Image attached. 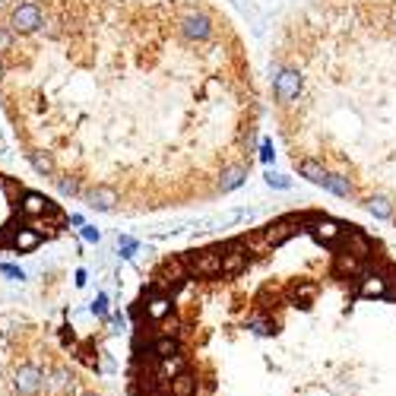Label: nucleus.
<instances>
[{
    "mask_svg": "<svg viewBox=\"0 0 396 396\" xmlns=\"http://www.w3.org/2000/svg\"><path fill=\"white\" fill-rule=\"evenodd\" d=\"M295 231H298V216H286V219H279V222H270L260 235H264L266 248H279V244H286Z\"/></svg>",
    "mask_w": 396,
    "mask_h": 396,
    "instance_id": "nucleus-6",
    "label": "nucleus"
},
{
    "mask_svg": "<svg viewBox=\"0 0 396 396\" xmlns=\"http://www.w3.org/2000/svg\"><path fill=\"white\" fill-rule=\"evenodd\" d=\"M244 181H248V168L235 165V168H229V172H222V178H219V190H222V194H229V190L241 187Z\"/></svg>",
    "mask_w": 396,
    "mask_h": 396,
    "instance_id": "nucleus-16",
    "label": "nucleus"
},
{
    "mask_svg": "<svg viewBox=\"0 0 396 396\" xmlns=\"http://www.w3.org/2000/svg\"><path fill=\"white\" fill-rule=\"evenodd\" d=\"M301 86H305V80H301V73L292 70V67H279V70L272 73V95H276L282 105L295 102L298 95H301Z\"/></svg>",
    "mask_w": 396,
    "mask_h": 396,
    "instance_id": "nucleus-4",
    "label": "nucleus"
},
{
    "mask_svg": "<svg viewBox=\"0 0 396 396\" xmlns=\"http://www.w3.org/2000/svg\"><path fill=\"white\" fill-rule=\"evenodd\" d=\"M305 229L311 231L321 244H336L339 235H342V225L336 219H327V216H305Z\"/></svg>",
    "mask_w": 396,
    "mask_h": 396,
    "instance_id": "nucleus-5",
    "label": "nucleus"
},
{
    "mask_svg": "<svg viewBox=\"0 0 396 396\" xmlns=\"http://www.w3.org/2000/svg\"><path fill=\"white\" fill-rule=\"evenodd\" d=\"M368 213L374 219H393V200L384 194H374V197H368Z\"/></svg>",
    "mask_w": 396,
    "mask_h": 396,
    "instance_id": "nucleus-15",
    "label": "nucleus"
},
{
    "mask_svg": "<svg viewBox=\"0 0 396 396\" xmlns=\"http://www.w3.org/2000/svg\"><path fill=\"white\" fill-rule=\"evenodd\" d=\"M339 241H346V251L352 257H358V260H368V257L374 254V241L368 238L364 231H358V229L342 231V235H339Z\"/></svg>",
    "mask_w": 396,
    "mask_h": 396,
    "instance_id": "nucleus-8",
    "label": "nucleus"
},
{
    "mask_svg": "<svg viewBox=\"0 0 396 396\" xmlns=\"http://www.w3.org/2000/svg\"><path fill=\"white\" fill-rule=\"evenodd\" d=\"M248 327L257 333V336H270V333H276L272 330V321H266V317H251Z\"/></svg>",
    "mask_w": 396,
    "mask_h": 396,
    "instance_id": "nucleus-21",
    "label": "nucleus"
},
{
    "mask_svg": "<svg viewBox=\"0 0 396 396\" xmlns=\"http://www.w3.org/2000/svg\"><path fill=\"white\" fill-rule=\"evenodd\" d=\"M333 270H336V276H362V260L358 257H352L349 251H342V254H336V264H333Z\"/></svg>",
    "mask_w": 396,
    "mask_h": 396,
    "instance_id": "nucleus-13",
    "label": "nucleus"
},
{
    "mask_svg": "<svg viewBox=\"0 0 396 396\" xmlns=\"http://www.w3.org/2000/svg\"><path fill=\"white\" fill-rule=\"evenodd\" d=\"M298 174H301V178H307L311 184H317V187H323V178H327V172H323V168L317 165L314 159H301V162H298Z\"/></svg>",
    "mask_w": 396,
    "mask_h": 396,
    "instance_id": "nucleus-17",
    "label": "nucleus"
},
{
    "mask_svg": "<svg viewBox=\"0 0 396 396\" xmlns=\"http://www.w3.org/2000/svg\"><path fill=\"white\" fill-rule=\"evenodd\" d=\"M323 190H330L336 197H352V184H349V178H342V174H327V178H323Z\"/></svg>",
    "mask_w": 396,
    "mask_h": 396,
    "instance_id": "nucleus-18",
    "label": "nucleus"
},
{
    "mask_svg": "<svg viewBox=\"0 0 396 396\" xmlns=\"http://www.w3.org/2000/svg\"><path fill=\"white\" fill-rule=\"evenodd\" d=\"M172 307H174V298L172 295H165V292H159V289H152V286H149V289H146V307H143L149 321L162 323L168 314H172Z\"/></svg>",
    "mask_w": 396,
    "mask_h": 396,
    "instance_id": "nucleus-7",
    "label": "nucleus"
},
{
    "mask_svg": "<svg viewBox=\"0 0 396 396\" xmlns=\"http://www.w3.org/2000/svg\"><path fill=\"white\" fill-rule=\"evenodd\" d=\"M187 371V362H184V355H168V358H159V380L168 384L172 377Z\"/></svg>",
    "mask_w": 396,
    "mask_h": 396,
    "instance_id": "nucleus-11",
    "label": "nucleus"
},
{
    "mask_svg": "<svg viewBox=\"0 0 396 396\" xmlns=\"http://www.w3.org/2000/svg\"><path fill=\"white\" fill-rule=\"evenodd\" d=\"M248 248H241V241H231L229 251L222 254V272L219 276H238L244 266H248Z\"/></svg>",
    "mask_w": 396,
    "mask_h": 396,
    "instance_id": "nucleus-9",
    "label": "nucleus"
},
{
    "mask_svg": "<svg viewBox=\"0 0 396 396\" xmlns=\"http://www.w3.org/2000/svg\"><path fill=\"white\" fill-rule=\"evenodd\" d=\"M178 32L187 38V42H209L216 32L213 19L207 16V13H200V10H190V13H184L181 19H178Z\"/></svg>",
    "mask_w": 396,
    "mask_h": 396,
    "instance_id": "nucleus-3",
    "label": "nucleus"
},
{
    "mask_svg": "<svg viewBox=\"0 0 396 396\" xmlns=\"http://www.w3.org/2000/svg\"><path fill=\"white\" fill-rule=\"evenodd\" d=\"M152 355H156V358L178 355V336H156V342H152Z\"/></svg>",
    "mask_w": 396,
    "mask_h": 396,
    "instance_id": "nucleus-19",
    "label": "nucleus"
},
{
    "mask_svg": "<svg viewBox=\"0 0 396 396\" xmlns=\"http://www.w3.org/2000/svg\"><path fill=\"white\" fill-rule=\"evenodd\" d=\"M168 387V396H194L197 393V377H194V374H178V377H172L165 384Z\"/></svg>",
    "mask_w": 396,
    "mask_h": 396,
    "instance_id": "nucleus-12",
    "label": "nucleus"
},
{
    "mask_svg": "<svg viewBox=\"0 0 396 396\" xmlns=\"http://www.w3.org/2000/svg\"><path fill=\"white\" fill-rule=\"evenodd\" d=\"M244 219H254V209H229V213L216 216V219H209V222H203V225H219V229H229V225H238V222H244Z\"/></svg>",
    "mask_w": 396,
    "mask_h": 396,
    "instance_id": "nucleus-14",
    "label": "nucleus"
},
{
    "mask_svg": "<svg viewBox=\"0 0 396 396\" xmlns=\"http://www.w3.org/2000/svg\"><path fill=\"white\" fill-rule=\"evenodd\" d=\"M266 187H272V190H289L292 187V178H286V174H279V172H272V168H266Z\"/></svg>",
    "mask_w": 396,
    "mask_h": 396,
    "instance_id": "nucleus-20",
    "label": "nucleus"
},
{
    "mask_svg": "<svg viewBox=\"0 0 396 396\" xmlns=\"http://www.w3.org/2000/svg\"><path fill=\"white\" fill-rule=\"evenodd\" d=\"M358 279V295L364 298H384L387 295V276L384 272H362Z\"/></svg>",
    "mask_w": 396,
    "mask_h": 396,
    "instance_id": "nucleus-10",
    "label": "nucleus"
},
{
    "mask_svg": "<svg viewBox=\"0 0 396 396\" xmlns=\"http://www.w3.org/2000/svg\"><path fill=\"white\" fill-rule=\"evenodd\" d=\"M184 270L190 279H207L222 272V251H200V254H184L181 257Z\"/></svg>",
    "mask_w": 396,
    "mask_h": 396,
    "instance_id": "nucleus-2",
    "label": "nucleus"
},
{
    "mask_svg": "<svg viewBox=\"0 0 396 396\" xmlns=\"http://www.w3.org/2000/svg\"><path fill=\"white\" fill-rule=\"evenodd\" d=\"M272 156H276V149H272V140H270V137H264V143H260V159H264L266 165H270Z\"/></svg>",
    "mask_w": 396,
    "mask_h": 396,
    "instance_id": "nucleus-22",
    "label": "nucleus"
},
{
    "mask_svg": "<svg viewBox=\"0 0 396 396\" xmlns=\"http://www.w3.org/2000/svg\"><path fill=\"white\" fill-rule=\"evenodd\" d=\"M314 295V286H301V289H298V298H311Z\"/></svg>",
    "mask_w": 396,
    "mask_h": 396,
    "instance_id": "nucleus-24",
    "label": "nucleus"
},
{
    "mask_svg": "<svg viewBox=\"0 0 396 396\" xmlns=\"http://www.w3.org/2000/svg\"><path fill=\"white\" fill-rule=\"evenodd\" d=\"M105 305H108V298L102 295L99 301H95V305H92V314H95V317H105V314H108V307H105Z\"/></svg>",
    "mask_w": 396,
    "mask_h": 396,
    "instance_id": "nucleus-23",
    "label": "nucleus"
},
{
    "mask_svg": "<svg viewBox=\"0 0 396 396\" xmlns=\"http://www.w3.org/2000/svg\"><path fill=\"white\" fill-rule=\"evenodd\" d=\"M45 380H48V371L38 362H23L13 368V390L19 396H35L38 390H45Z\"/></svg>",
    "mask_w": 396,
    "mask_h": 396,
    "instance_id": "nucleus-1",
    "label": "nucleus"
}]
</instances>
